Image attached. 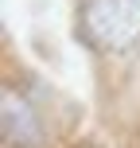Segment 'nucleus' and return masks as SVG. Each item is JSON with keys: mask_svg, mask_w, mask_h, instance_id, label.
Masks as SVG:
<instances>
[{"mask_svg": "<svg viewBox=\"0 0 140 148\" xmlns=\"http://www.w3.org/2000/svg\"><path fill=\"white\" fill-rule=\"evenodd\" d=\"M82 31L101 51H121V47L140 39V0H86L82 4Z\"/></svg>", "mask_w": 140, "mask_h": 148, "instance_id": "1", "label": "nucleus"}, {"mask_svg": "<svg viewBox=\"0 0 140 148\" xmlns=\"http://www.w3.org/2000/svg\"><path fill=\"white\" fill-rule=\"evenodd\" d=\"M0 136H4L8 148H39L43 144V125H39L35 109L16 90L0 94Z\"/></svg>", "mask_w": 140, "mask_h": 148, "instance_id": "2", "label": "nucleus"}]
</instances>
